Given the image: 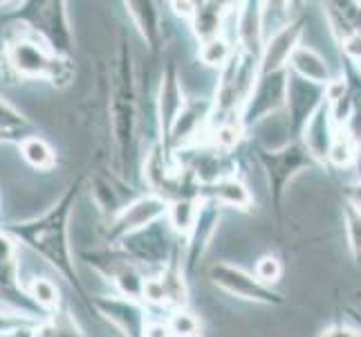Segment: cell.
Instances as JSON below:
<instances>
[{
  "label": "cell",
  "mask_w": 361,
  "mask_h": 337,
  "mask_svg": "<svg viewBox=\"0 0 361 337\" xmlns=\"http://www.w3.org/2000/svg\"><path fill=\"white\" fill-rule=\"evenodd\" d=\"M218 211L214 209V203H211L209 207H202L200 211V218H197L193 232L189 234V243H186V247H189V266H193L197 259L202 256V252L209 247L211 239H214V234L218 230Z\"/></svg>",
  "instance_id": "20"
},
{
  "label": "cell",
  "mask_w": 361,
  "mask_h": 337,
  "mask_svg": "<svg viewBox=\"0 0 361 337\" xmlns=\"http://www.w3.org/2000/svg\"><path fill=\"white\" fill-rule=\"evenodd\" d=\"M357 64H359V70H361V59H357Z\"/></svg>",
  "instance_id": "40"
},
{
  "label": "cell",
  "mask_w": 361,
  "mask_h": 337,
  "mask_svg": "<svg viewBox=\"0 0 361 337\" xmlns=\"http://www.w3.org/2000/svg\"><path fill=\"white\" fill-rule=\"evenodd\" d=\"M43 319H34L30 313H20V310H3L0 308V337H14L16 333L32 329Z\"/></svg>",
  "instance_id": "31"
},
{
  "label": "cell",
  "mask_w": 361,
  "mask_h": 337,
  "mask_svg": "<svg viewBox=\"0 0 361 337\" xmlns=\"http://www.w3.org/2000/svg\"><path fill=\"white\" fill-rule=\"evenodd\" d=\"M345 203H350L355 209L361 211V180L355 182L353 187H348V201Z\"/></svg>",
  "instance_id": "38"
},
{
  "label": "cell",
  "mask_w": 361,
  "mask_h": 337,
  "mask_svg": "<svg viewBox=\"0 0 361 337\" xmlns=\"http://www.w3.org/2000/svg\"><path fill=\"white\" fill-rule=\"evenodd\" d=\"M204 198H209L214 205H227V207H233V209H252V203L254 198L249 194L247 187L238 180V178H222V180H216L211 184H204Z\"/></svg>",
  "instance_id": "17"
},
{
  "label": "cell",
  "mask_w": 361,
  "mask_h": 337,
  "mask_svg": "<svg viewBox=\"0 0 361 337\" xmlns=\"http://www.w3.org/2000/svg\"><path fill=\"white\" fill-rule=\"evenodd\" d=\"M92 308L106 321L113 324L123 337H146L148 315L137 299L121 295H99L92 297Z\"/></svg>",
  "instance_id": "10"
},
{
  "label": "cell",
  "mask_w": 361,
  "mask_h": 337,
  "mask_svg": "<svg viewBox=\"0 0 361 337\" xmlns=\"http://www.w3.org/2000/svg\"><path fill=\"white\" fill-rule=\"evenodd\" d=\"M209 279L220 290L229 292L231 297L245 299V302L265 304V306H281L283 297L274 292L269 285L260 283L254 274L245 272L238 266H231L227 261H216L209 266Z\"/></svg>",
  "instance_id": "6"
},
{
  "label": "cell",
  "mask_w": 361,
  "mask_h": 337,
  "mask_svg": "<svg viewBox=\"0 0 361 337\" xmlns=\"http://www.w3.org/2000/svg\"><path fill=\"white\" fill-rule=\"evenodd\" d=\"M83 187V176H79L74 182L68 184V189L59 196V201L49 207L43 216L23 220V223H11L7 225V234L14 236L16 241L27 245L34 254H39L43 261H47L61 277H63L79 297H85L81 277L74 266V254L70 245V218L77 198Z\"/></svg>",
  "instance_id": "1"
},
{
  "label": "cell",
  "mask_w": 361,
  "mask_h": 337,
  "mask_svg": "<svg viewBox=\"0 0 361 337\" xmlns=\"http://www.w3.org/2000/svg\"><path fill=\"white\" fill-rule=\"evenodd\" d=\"M126 9L135 23V28L140 30L142 39L151 47V52H157V47L161 45V23H159L157 5L142 0V3H126Z\"/></svg>",
  "instance_id": "18"
},
{
  "label": "cell",
  "mask_w": 361,
  "mask_h": 337,
  "mask_svg": "<svg viewBox=\"0 0 361 337\" xmlns=\"http://www.w3.org/2000/svg\"><path fill=\"white\" fill-rule=\"evenodd\" d=\"M146 337H173V333H171V329H169V324L157 321V324H148Z\"/></svg>",
  "instance_id": "36"
},
{
  "label": "cell",
  "mask_w": 361,
  "mask_h": 337,
  "mask_svg": "<svg viewBox=\"0 0 361 337\" xmlns=\"http://www.w3.org/2000/svg\"><path fill=\"white\" fill-rule=\"evenodd\" d=\"M328 160L332 162L334 167H350L355 165L357 160V142L350 137L345 129H337V135H334V142L330 146V153H328Z\"/></svg>",
  "instance_id": "29"
},
{
  "label": "cell",
  "mask_w": 361,
  "mask_h": 337,
  "mask_svg": "<svg viewBox=\"0 0 361 337\" xmlns=\"http://www.w3.org/2000/svg\"><path fill=\"white\" fill-rule=\"evenodd\" d=\"M108 110H110V133H113L115 148H117L115 167L119 173H123L137 140V85H135L130 47L123 36L119 39L115 52L113 90H110Z\"/></svg>",
  "instance_id": "2"
},
{
  "label": "cell",
  "mask_w": 361,
  "mask_h": 337,
  "mask_svg": "<svg viewBox=\"0 0 361 337\" xmlns=\"http://www.w3.org/2000/svg\"><path fill=\"white\" fill-rule=\"evenodd\" d=\"M290 68L294 74H298V77H303L312 83H319V85H328L332 81L330 70H328V61L323 59L317 49L307 47V45L296 47V52L290 59Z\"/></svg>",
  "instance_id": "19"
},
{
  "label": "cell",
  "mask_w": 361,
  "mask_h": 337,
  "mask_svg": "<svg viewBox=\"0 0 361 337\" xmlns=\"http://www.w3.org/2000/svg\"><path fill=\"white\" fill-rule=\"evenodd\" d=\"M197 3H171V9L182 18H193Z\"/></svg>",
  "instance_id": "37"
},
{
  "label": "cell",
  "mask_w": 361,
  "mask_h": 337,
  "mask_svg": "<svg viewBox=\"0 0 361 337\" xmlns=\"http://www.w3.org/2000/svg\"><path fill=\"white\" fill-rule=\"evenodd\" d=\"M119 249L133 261V264L140 261V264L169 266V236L159 232L157 223L151 225V227L126 236V239L119 243Z\"/></svg>",
  "instance_id": "13"
},
{
  "label": "cell",
  "mask_w": 361,
  "mask_h": 337,
  "mask_svg": "<svg viewBox=\"0 0 361 337\" xmlns=\"http://www.w3.org/2000/svg\"><path fill=\"white\" fill-rule=\"evenodd\" d=\"M283 277V266H281V261L276 256H271V254H265V256H260L256 261V279L260 283H265V285H271L274 283H279Z\"/></svg>",
  "instance_id": "33"
},
{
  "label": "cell",
  "mask_w": 361,
  "mask_h": 337,
  "mask_svg": "<svg viewBox=\"0 0 361 337\" xmlns=\"http://www.w3.org/2000/svg\"><path fill=\"white\" fill-rule=\"evenodd\" d=\"M263 5L260 3H247L238 11V20H235V32H238V41L243 52L260 61L265 47V28H263Z\"/></svg>",
  "instance_id": "15"
},
{
  "label": "cell",
  "mask_w": 361,
  "mask_h": 337,
  "mask_svg": "<svg viewBox=\"0 0 361 337\" xmlns=\"http://www.w3.org/2000/svg\"><path fill=\"white\" fill-rule=\"evenodd\" d=\"M200 211H202V207H200V201H197V198L182 196V198H176V201H171L169 211H166L171 230L176 234L189 236L195 227L197 218H200Z\"/></svg>",
  "instance_id": "22"
},
{
  "label": "cell",
  "mask_w": 361,
  "mask_h": 337,
  "mask_svg": "<svg viewBox=\"0 0 361 337\" xmlns=\"http://www.w3.org/2000/svg\"><path fill=\"white\" fill-rule=\"evenodd\" d=\"M18 148H20L23 160L36 171H52L56 167L54 148L39 135H32V137H27V140H23L18 144Z\"/></svg>",
  "instance_id": "24"
},
{
  "label": "cell",
  "mask_w": 361,
  "mask_h": 337,
  "mask_svg": "<svg viewBox=\"0 0 361 337\" xmlns=\"http://www.w3.org/2000/svg\"><path fill=\"white\" fill-rule=\"evenodd\" d=\"M343 230H345V239H348V247H350V254L361 266V211L355 209L350 203L343 205Z\"/></svg>",
  "instance_id": "30"
},
{
  "label": "cell",
  "mask_w": 361,
  "mask_h": 337,
  "mask_svg": "<svg viewBox=\"0 0 361 337\" xmlns=\"http://www.w3.org/2000/svg\"><path fill=\"white\" fill-rule=\"evenodd\" d=\"M5 64L18 79H41L59 85V88H63L74 79L72 59L54 54L52 47L34 32L11 36L5 45Z\"/></svg>",
  "instance_id": "3"
},
{
  "label": "cell",
  "mask_w": 361,
  "mask_h": 337,
  "mask_svg": "<svg viewBox=\"0 0 361 337\" xmlns=\"http://www.w3.org/2000/svg\"><path fill=\"white\" fill-rule=\"evenodd\" d=\"M305 32V18H294L279 32H274L265 41L263 57H260V74L283 72L290 64L292 54L296 52L298 41Z\"/></svg>",
  "instance_id": "11"
},
{
  "label": "cell",
  "mask_w": 361,
  "mask_h": 337,
  "mask_svg": "<svg viewBox=\"0 0 361 337\" xmlns=\"http://www.w3.org/2000/svg\"><path fill=\"white\" fill-rule=\"evenodd\" d=\"M319 337H361V331L353 326H343V324H334V326H328Z\"/></svg>",
  "instance_id": "35"
},
{
  "label": "cell",
  "mask_w": 361,
  "mask_h": 337,
  "mask_svg": "<svg viewBox=\"0 0 361 337\" xmlns=\"http://www.w3.org/2000/svg\"><path fill=\"white\" fill-rule=\"evenodd\" d=\"M260 165H263L265 173H267V182H269V196L274 201V207L281 209L283 196L288 191L290 182L301 173L310 162H312V155H310L303 146L298 144H288L285 148H279V151H269V148H263L260 151Z\"/></svg>",
  "instance_id": "5"
},
{
  "label": "cell",
  "mask_w": 361,
  "mask_h": 337,
  "mask_svg": "<svg viewBox=\"0 0 361 337\" xmlns=\"http://www.w3.org/2000/svg\"><path fill=\"white\" fill-rule=\"evenodd\" d=\"M184 90H182V81H180V70L178 66L169 61L164 72H161V83H159V93H157V124L164 142L169 140V135L176 126V122L180 117V112L184 110Z\"/></svg>",
  "instance_id": "12"
},
{
  "label": "cell",
  "mask_w": 361,
  "mask_h": 337,
  "mask_svg": "<svg viewBox=\"0 0 361 337\" xmlns=\"http://www.w3.org/2000/svg\"><path fill=\"white\" fill-rule=\"evenodd\" d=\"M159 279L166 292V306L176 310H184L186 304H189V288H186L182 270L176 264H169L164 266V272L159 274Z\"/></svg>",
  "instance_id": "26"
},
{
  "label": "cell",
  "mask_w": 361,
  "mask_h": 337,
  "mask_svg": "<svg viewBox=\"0 0 361 337\" xmlns=\"http://www.w3.org/2000/svg\"><path fill=\"white\" fill-rule=\"evenodd\" d=\"M225 11L227 9H222L220 3H197L195 14L191 18V28L200 43L218 39L222 25H225Z\"/></svg>",
  "instance_id": "21"
},
{
  "label": "cell",
  "mask_w": 361,
  "mask_h": 337,
  "mask_svg": "<svg viewBox=\"0 0 361 337\" xmlns=\"http://www.w3.org/2000/svg\"><path fill=\"white\" fill-rule=\"evenodd\" d=\"M32 137V122L0 97V142H23Z\"/></svg>",
  "instance_id": "23"
},
{
  "label": "cell",
  "mask_w": 361,
  "mask_h": 337,
  "mask_svg": "<svg viewBox=\"0 0 361 337\" xmlns=\"http://www.w3.org/2000/svg\"><path fill=\"white\" fill-rule=\"evenodd\" d=\"M23 292L27 295L30 302H34L39 308L43 310H56L59 308V302H61V292L56 288V283L47 277H34L30 279V283L25 285Z\"/></svg>",
  "instance_id": "27"
},
{
  "label": "cell",
  "mask_w": 361,
  "mask_h": 337,
  "mask_svg": "<svg viewBox=\"0 0 361 337\" xmlns=\"http://www.w3.org/2000/svg\"><path fill=\"white\" fill-rule=\"evenodd\" d=\"M211 110H214V104L204 102V99L186 102V106L180 112V117H178L176 126H173L166 142L173 146H180V144H186L189 140H193L195 135H200V129L211 117Z\"/></svg>",
  "instance_id": "16"
},
{
  "label": "cell",
  "mask_w": 361,
  "mask_h": 337,
  "mask_svg": "<svg viewBox=\"0 0 361 337\" xmlns=\"http://www.w3.org/2000/svg\"><path fill=\"white\" fill-rule=\"evenodd\" d=\"M173 337H200L202 335V324L189 310H176L166 321Z\"/></svg>",
  "instance_id": "32"
},
{
  "label": "cell",
  "mask_w": 361,
  "mask_h": 337,
  "mask_svg": "<svg viewBox=\"0 0 361 337\" xmlns=\"http://www.w3.org/2000/svg\"><path fill=\"white\" fill-rule=\"evenodd\" d=\"M323 99H328V85L312 83L303 77H298L292 70L288 72V124L294 137L303 135L307 122L314 117V112L323 106Z\"/></svg>",
  "instance_id": "9"
},
{
  "label": "cell",
  "mask_w": 361,
  "mask_h": 337,
  "mask_svg": "<svg viewBox=\"0 0 361 337\" xmlns=\"http://www.w3.org/2000/svg\"><path fill=\"white\" fill-rule=\"evenodd\" d=\"M18 249L16 239L7 232H0V288H18Z\"/></svg>",
  "instance_id": "25"
},
{
  "label": "cell",
  "mask_w": 361,
  "mask_h": 337,
  "mask_svg": "<svg viewBox=\"0 0 361 337\" xmlns=\"http://www.w3.org/2000/svg\"><path fill=\"white\" fill-rule=\"evenodd\" d=\"M166 211H169V201L159 194L135 198V201H130L113 220H110L108 241L119 245L126 236L155 225L161 216H166Z\"/></svg>",
  "instance_id": "8"
},
{
  "label": "cell",
  "mask_w": 361,
  "mask_h": 337,
  "mask_svg": "<svg viewBox=\"0 0 361 337\" xmlns=\"http://www.w3.org/2000/svg\"><path fill=\"white\" fill-rule=\"evenodd\" d=\"M350 317L359 324V326H361V313H359V310H350Z\"/></svg>",
  "instance_id": "39"
},
{
  "label": "cell",
  "mask_w": 361,
  "mask_h": 337,
  "mask_svg": "<svg viewBox=\"0 0 361 337\" xmlns=\"http://www.w3.org/2000/svg\"><path fill=\"white\" fill-rule=\"evenodd\" d=\"M34 9H23L18 16H23L30 23V32L52 47V52L70 59L72 54V28H70V18H68V5L66 3H34Z\"/></svg>",
  "instance_id": "4"
},
{
  "label": "cell",
  "mask_w": 361,
  "mask_h": 337,
  "mask_svg": "<svg viewBox=\"0 0 361 337\" xmlns=\"http://www.w3.org/2000/svg\"><path fill=\"white\" fill-rule=\"evenodd\" d=\"M142 299L148 304H155V306H166V292H164V285H161L159 277H146Z\"/></svg>",
  "instance_id": "34"
},
{
  "label": "cell",
  "mask_w": 361,
  "mask_h": 337,
  "mask_svg": "<svg viewBox=\"0 0 361 337\" xmlns=\"http://www.w3.org/2000/svg\"><path fill=\"white\" fill-rule=\"evenodd\" d=\"M233 54L235 52L231 49L229 41H225L222 36L200 43V49H197V59H200L207 68H220V70L229 64V61L233 59Z\"/></svg>",
  "instance_id": "28"
},
{
  "label": "cell",
  "mask_w": 361,
  "mask_h": 337,
  "mask_svg": "<svg viewBox=\"0 0 361 337\" xmlns=\"http://www.w3.org/2000/svg\"><path fill=\"white\" fill-rule=\"evenodd\" d=\"M334 135H337V124L332 122L330 104L326 99V104L314 112V117L307 122V126L303 131L305 151L312 155V160L326 162L328 153H330V146L334 142Z\"/></svg>",
  "instance_id": "14"
},
{
  "label": "cell",
  "mask_w": 361,
  "mask_h": 337,
  "mask_svg": "<svg viewBox=\"0 0 361 337\" xmlns=\"http://www.w3.org/2000/svg\"><path fill=\"white\" fill-rule=\"evenodd\" d=\"M288 99V72H274V74H260L247 104L240 110V124L243 129L258 126L260 122L274 117L285 106Z\"/></svg>",
  "instance_id": "7"
}]
</instances>
